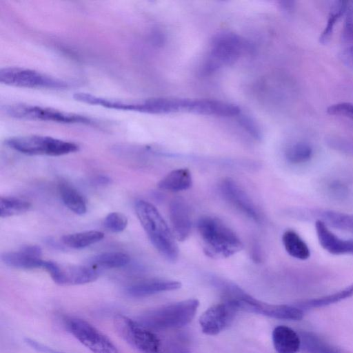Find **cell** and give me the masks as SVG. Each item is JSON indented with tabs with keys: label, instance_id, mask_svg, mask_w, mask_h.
Returning a JSON list of instances; mask_svg holds the SVG:
<instances>
[{
	"label": "cell",
	"instance_id": "1",
	"mask_svg": "<svg viewBox=\"0 0 353 353\" xmlns=\"http://www.w3.org/2000/svg\"><path fill=\"white\" fill-rule=\"evenodd\" d=\"M203 252L213 259L228 258L243 249L236 234L218 218L205 216L197 223Z\"/></svg>",
	"mask_w": 353,
	"mask_h": 353
},
{
	"label": "cell",
	"instance_id": "2",
	"mask_svg": "<svg viewBox=\"0 0 353 353\" xmlns=\"http://www.w3.org/2000/svg\"><path fill=\"white\" fill-rule=\"evenodd\" d=\"M134 208L138 219L153 246L166 259L175 261L179 256L176 239L158 210L143 200L137 201Z\"/></svg>",
	"mask_w": 353,
	"mask_h": 353
},
{
	"label": "cell",
	"instance_id": "3",
	"mask_svg": "<svg viewBox=\"0 0 353 353\" xmlns=\"http://www.w3.org/2000/svg\"><path fill=\"white\" fill-rule=\"evenodd\" d=\"M199 306L197 299H189L147 311L137 321L153 331L179 328L192 321Z\"/></svg>",
	"mask_w": 353,
	"mask_h": 353
},
{
	"label": "cell",
	"instance_id": "4",
	"mask_svg": "<svg viewBox=\"0 0 353 353\" xmlns=\"http://www.w3.org/2000/svg\"><path fill=\"white\" fill-rule=\"evenodd\" d=\"M6 145L28 155L61 156L77 152L79 146L71 141L41 135H26L7 139Z\"/></svg>",
	"mask_w": 353,
	"mask_h": 353
},
{
	"label": "cell",
	"instance_id": "5",
	"mask_svg": "<svg viewBox=\"0 0 353 353\" xmlns=\"http://www.w3.org/2000/svg\"><path fill=\"white\" fill-rule=\"evenodd\" d=\"M2 109L8 117L18 119L53 121L70 124H92L94 123L91 118L82 114L30 104H10L5 105Z\"/></svg>",
	"mask_w": 353,
	"mask_h": 353
},
{
	"label": "cell",
	"instance_id": "6",
	"mask_svg": "<svg viewBox=\"0 0 353 353\" xmlns=\"http://www.w3.org/2000/svg\"><path fill=\"white\" fill-rule=\"evenodd\" d=\"M114 323L121 337L139 352L163 353V343L153 330L123 315H117Z\"/></svg>",
	"mask_w": 353,
	"mask_h": 353
},
{
	"label": "cell",
	"instance_id": "7",
	"mask_svg": "<svg viewBox=\"0 0 353 353\" xmlns=\"http://www.w3.org/2000/svg\"><path fill=\"white\" fill-rule=\"evenodd\" d=\"M0 82L3 84L26 88L65 89L69 83L34 70L19 67L1 69Z\"/></svg>",
	"mask_w": 353,
	"mask_h": 353
},
{
	"label": "cell",
	"instance_id": "8",
	"mask_svg": "<svg viewBox=\"0 0 353 353\" xmlns=\"http://www.w3.org/2000/svg\"><path fill=\"white\" fill-rule=\"evenodd\" d=\"M64 325L68 332L93 353H121L116 345L89 322L77 317H65Z\"/></svg>",
	"mask_w": 353,
	"mask_h": 353
},
{
	"label": "cell",
	"instance_id": "9",
	"mask_svg": "<svg viewBox=\"0 0 353 353\" xmlns=\"http://www.w3.org/2000/svg\"><path fill=\"white\" fill-rule=\"evenodd\" d=\"M242 39L234 33L223 32L212 40L210 55L205 65V72H212L223 65L234 62L243 50Z\"/></svg>",
	"mask_w": 353,
	"mask_h": 353
},
{
	"label": "cell",
	"instance_id": "10",
	"mask_svg": "<svg viewBox=\"0 0 353 353\" xmlns=\"http://www.w3.org/2000/svg\"><path fill=\"white\" fill-rule=\"evenodd\" d=\"M240 310L232 301H223L207 309L199 318L202 332L208 335H216L228 327Z\"/></svg>",
	"mask_w": 353,
	"mask_h": 353
},
{
	"label": "cell",
	"instance_id": "11",
	"mask_svg": "<svg viewBox=\"0 0 353 353\" xmlns=\"http://www.w3.org/2000/svg\"><path fill=\"white\" fill-rule=\"evenodd\" d=\"M43 268L59 285L85 284L95 281L99 276L93 267L61 265L51 261H45Z\"/></svg>",
	"mask_w": 353,
	"mask_h": 353
},
{
	"label": "cell",
	"instance_id": "12",
	"mask_svg": "<svg viewBox=\"0 0 353 353\" xmlns=\"http://www.w3.org/2000/svg\"><path fill=\"white\" fill-rule=\"evenodd\" d=\"M224 198L250 219L261 221V214L246 192L231 179H224L221 184Z\"/></svg>",
	"mask_w": 353,
	"mask_h": 353
},
{
	"label": "cell",
	"instance_id": "13",
	"mask_svg": "<svg viewBox=\"0 0 353 353\" xmlns=\"http://www.w3.org/2000/svg\"><path fill=\"white\" fill-rule=\"evenodd\" d=\"M73 98L76 101L83 103L99 105L109 109L150 114L149 99L142 101H123L104 98L83 92L74 93Z\"/></svg>",
	"mask_w": 353,
	"mask_h": 353
},
{
	"label": "cell",
	"instance_id": "14",
	"mask_svg": "<svg viewBox=\"0 0 353 353\" xmlns=\"http://www.w3.org/2000/svg\"><path fill=\"white\" fill-rule=\"evenodd\" d=\"M172 232L178 241L185 240L192 228L191 213L186 201L181 197L172 199L169 205Z\"/></svg>",
	"mask_w": 353,
	"mask_h": 353
},
{
	"label": "cell",
	"instance_id": "15",
	"mask_svg": "<svg viewBox=\"0 0 353 353\" xmlns=\"http://www.w3.org/2000/svg\"><path fill=\"white\" fill-rule=\"evenodd\" d=\"M42 250L39 245H27L19 250L4 252L1 261L8 266L17 269H34L43 267L45 260L41 257Z\"/></svg>",
	"mask_w": 353,
	"mask_h": 353
},
{
	"label": "cell",
	"instance_id": "16",
	"mask_svg": "<svg viewBox=\"0 0 353 353\" xmlns=\"http://www.w3.org/2000/svg\"><path fill=\"white\" fill-rule=\"evenodd\" d=\"M315 230L321 246L334 255H353V240L339 238L321 220L315 221Z\"/></svg>",
	"mask_w": 353,
	"mask_h": 353
},
{
	"label": "cell",
	"instance_id": "17",
	"mask_svg": "<svg viewBox=\"0 0 353 353\" xmlns=\"http://www.w3.org/2000/svg\"><path fill=\"white\" fill-rule=\"evenodd\" d=\"M179 281L163 279H151L134 283L125 289V292L132 297H145L157 293L179 289Z\"/></svg>",
	"mask_w": 353,
	"mask_h": 353
},
{
	"label": "cell",
	"instance_id": "18",
	"mask_svg": "<svg viewBox=\"0 0 353 353\" xmlns=\"http://www.w3.org/2000/svg\"><path fill=\"white\" fill-rule=\"evenodd\" d=\"M188 111L221 117H232L240 113V109L236 105L211 99L190 100Z\"/></svg>",
	"mask_w": 353,
	"mask_h": 353
},
{
	"label": "cell",
	"instance_id": "19",
	"mask_svg": "<svg viewBox=\"0 0 353 353\" xmlns=\"http://www.w3.org/2000/svg\"><path fill=\"white\" fill-rule=\"evenodd\" d=\"M272 336L277 353H297L301 349L299 333L288 326H276L272 331Z\"/></svg>",
	"mask_w": 353,
	"mask_h": 353
},
{
	"label": "cell",
	"instance_id": "20",
	"mask_svg": "<svg viewBox=\"0 0 353 353\" xmlns=\"http://www.w3.org/2000/svg\"><path fill=\"white\" fill-rule=\"evenodd\" d=\"M310 213L327 225L353 234V214L330 210H314Z\"/></svg>",
	"mask_w": 353,
	"mask_h": 353
},
{
	"label": "cell",
	"instance_id": "21",
	"mask_svg": "<svg viewBox=\"0 0 353 353\" xmlns=\"http://www.w3.org/2000/svg\"><path fill=\"white\" fill-rule=\"evenodd\" d=\"M192 184L191 172L188 169L181 168L171 171L158 183L160 189L180 192L188 190Z\"/></svg>",
	"mask_w": 353,
	"mask_h": 353
},
{
	"label": "cell",
	"instance_id": "22",
	"mask_svg": "<svg viewBox=\"0 0 353 353\" xmlns=\"http://www.w3.org/2000/svg\"><path fill=\"white\" fill-rule=\"evenodd\" d=\"M282 242L287 253L293 258L306 260L310 256V250L302 237L293 230H285Z\"/></svg>",
	"mask_w": 353,
	"mask_h": 353
},
{
	"label": "cell",
	"instance_id": "23",
	"mask_svg": "<svg viewBox=\"0 0 353 353\" xmlns=\"http://www.w3.org/2000/svg\"><path fill=\"white\" fill-rule=\"evenodd\" d=\"M353 296V283L336 292L319 296L317 298L307 299L298 303L296 306L301 310H312L323 307Z\"/></svg>",
	"mask_w": 353,
	"mask_h": 353
},
{
	"label": "cell",
	"instance_id": "24",
	"mask_svg": "<svg viewBox=\"0 0 353 353\" xmlns=\"http://www.w3.org/2000/svg\"><path fill=\"white\" fill-rule=\"evenodd\" d=\"M260 314L280 320L300 321L304 312L296 305L263 303Z\"/></svg>",
	"mask_w": 353,
	"mask_h": 353
},
{
	"label": "cell",
	"instance_id": "25",
	"mask_svg": "<svg viewBox=\"0 0 353 353\" xmlns=\"http://www.w3.org/2000/svg\"><path fill=\"white\" fill-rule=\"evenodd\" d=\"M301 349L305 353H341V352L312 332L302 331L299 333Z\"/></svg>",
	"mask_w": 353,
	"mask_h": 353
},
{
	"label": "cell",
	"instance_id": "26",
	"mask_svg": "<svg viewBox=\"0 0 353 353\" xmlns=\"http://www.w3.org/2000/svg\"><path fill=\"white\" fill-rule=\"evenodd\" d=\"M59 192L65 205L74 213L82 215L86 212L87 205L83 196L73 187L61 183Z\"/></svg>",
	"mask_w": 353,
	"mask_h": 353
},
{
	"label": "cell",
	"instance_id": "27",
	"mask_svg": "<svg viewBox=\"0 0 353 353\" xmlns=\"http://www.w3.org/2000/svg\"><path fill=\"white\" fill-rule=\"evenodd\" d=\"M103 237L102 232L89 230L64 235L62 241L70 248L81 249L101 241Z\"/></svg>",
	"mask_w": 353,
	"mask_h": 353
},
{
	"label": "cell",
	"instance_id": "28",
	"mask_svg": "<svg viewBox=\"0 0 353 353\" xmlns=\"http://www.w3.org/2000/svg\"><path fill=\"white\" fill-rule=\"evenodd\" d=\"M130 257L122 252H106L94 256L91 261L94 266L103 268H118L129 263Z\"/></svg>",
	"mask_w": 353,
	"mask_h": 353
},
{
	"label": "cell",
	"instance_id": "29",
	"mask_svg": "<svg viewBox=\"0 0 353 353\" xmlns=\"http://www.w3.org/2000/svg\"><path fill=\"white\" fill-rule=\"evenodd\" d=\"M347 3L346 1H336L332 4L327 24L319 37V42L321 44L325 45L331 39L335 25L340 18L345 14Z\"/></svg>",
	"mask_w": 353,
	"mask_h": 353
},
{
	"label": "cell",
	"instance_id": "30",
	"mask_svg": "<svg viewBox=\"0 0 353 353\" xmlns=\"http://www.w3.org/2000/svg\"><path fill=\"white\" fill-rule=\"evenodd\" d=\"M314 154L312 146L307 142L299 141L290 145L285 150L287 161L294 165L307 163Z\"/></svg>",
	"mask_w": 353,
	"mask_h": 353
},
{
	"label": "cell",
	"instance_id": "31",
	"mask_svg": "<svg viewBox=\"0 0 353 353\" xmlns=\"http://www.w3.org/2000/svg\"><path fill=\"white\" fill-rule=\"evenodd\" d=\"M30 202L12 197L0 198V216L6 218L23 214L29 210Z\"/></svg>",
	"mask_w": 353,
	"mask_h": 353
},
{
	"label": "cell",
	"instance_id": "32",
	"mask_svg": "<svg viewBox=\"0 0 353 353\" xmlns=\"http://www.w3.org/2000/svg\"><path fill=\"white\" fill-rule=\"evenodd\" d=\"M325 190L329 196L337 201L345 200L350 194L349 184L341 179H334L327 181Z\"/></svg>",
	"mask_w": 353,
	"mask_h": 353
},
{
	"label": "cell",
	"instance_id": "33",
	"mask_svg": "<svg viewBox=\"0 0 353 353\" xmlns=\"http://www.w3.org/2000/svg\"><path fill=\"white\" fill-rule=\"evenodd\" d=\"M345 19L341 32V40L344 43H353V1H347Z\"/></svg>",
	"mask_w": 353,
	"mask_h": 353
},
{
	"label": "cell",
	"instance_id": "34",
	"mask_svg": "<svg viewBox=\"0 0 353 353\" xmlns=\"http://www.w3.org/2000/svg\"><path fill=\"white\" fill-rule=\"evenodd\" d=\"M128 225L127 217L121 212H111L104 219V225L112 232L123 231Z\"/></svg>",
	"mask_w": 353,
	"mask_h": 353
},
{
	"label": "cell",
	"instance_id": "35",
	"mask_svg": "<svg viewBox=\"0 0 353 353\" xmlns=\"http://www.w3.org/2000/svg\"><path fill=\"white\" fill-rule=\"evenodd\" d=\"M327 112L330 115L343 117L353 120V103L341 102L330 105Z\"/></svg>",
	"mask_w": 353,
	"mask_h": 353
},
{
	"label": "cell",
	"instance_id": "36",
	"mask_svg": "<svg viewBox=\"0 0 353 353\" xmlns=\"http://www.w3.org/2000/svg\"><path fill=\"white\" fill-rule=\"evenodd\" d=\"M163 353H190L185 343L181 340L175 339L163 344Z\"/></svg>",
	"mask_w": 353,
	"mask_h": 353
},
{
	"label": "cell",
	"instance_id": "37",
	"mask_svg": "<svg viewBox=\"0 0 353 353\" xmlns=\"http://www.w3.org/2000/svg\"><path fill=\"white\" fill-rule=\"evenodd\" d=\"M240 123L254 137L258 139L261 137L260 130L252 119L246 116H243L240 119Z\"/></svg>",
	"mask_w": 353,
	"mask_h": 353
},
{
	"label": "cell",
	"instance_id": "38",
	"mask_svg": "<svg viewBox=\"0 0 353 353\" xmlns=\"http://www.w3.org/2000/svg\"><path fill=\"white\" fill-rule=\"evenodd\" d=\"M25 343L29 345L31 348L34 349L38 352L41 353H63L62 352L58 351L57 350L52 349L50 347H48L43 343L35 341L34 339L30 338H26L24 339Z\"/></svg>",
	"mask_w": 353,
	"mask_h": 353
},
{
	"label": "cell",
	"instance_id": "39",
	"mask_svg": "<svg viewBox=\"0 0 353 353\" xmlns=\"http://www.w3.org/2000/svg\"><path fill=\"white\" fill-rule=\"evenodd\" d=\"M341 61L353 70V43L344 49L339 55Z\"/></svg>",
	"mask_w": 353,
	"mask_h": 353
},
{
	"label": "cell",
	"instance_id": "40",
	"mask_svg": "<svg viewBox=\"0 0 353 353\" xmlns=\"http://www.w3.org/2000/svg\"><path fill=\"white\" fill-rule=\"evenodd\" d=\"M280 7L285 12H292L294 8V1H281L279 2Z\"/></svg>",
	"mask_w": 353,
	"mask_h": 353
},
{
	"label": "cell",
	"instance_id": "41",
	"mask_svg": "<svg viewBox=\"0 0 353 353\" xmlns=\"http://www.w3.org/2000/svg\"><path fill=\"white\" fill-rule=\"evenodd\" d=\"M97 184L107 185L110 183V179L106 176H99L95 179Z\"/></svg>",
	"mask_w": 353,
	"mask_h": 353
}]
</instances>
